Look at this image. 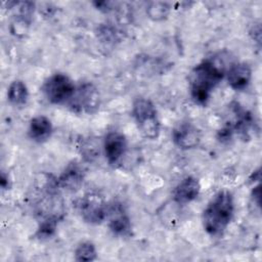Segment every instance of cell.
I'll return each mask as SVG.
<instances>
[{"mask_svg":"<svg viewBox=\"0 0 262 262\" xmlns=\"http://www.w3.org/2000/svg\"><path fill=\"white\" fill-rule=\"evenodd\" d=\"M225 77L223 67L212 58H205L196 63L188 75L189 93L192 101L206 106L212 92Z\"/></svg>","mask_w":262,"mask_h":262,"instance_id":"1","label":"cell"},{"mask_svg":"<svg viewBox=\"0 0 262 262\" xmlns=\"http://www.w3.org/2000/svg\"><path fill=\"white\" fill-rule=\"evenodd\" d=\"M234 214V200L229 190L216 192L202 213L204 230L214 237L221 236L229 226Z\"/></svg>","mask_w":262,"mask_h":262,"instance_id":"2","label":"cell"},{"mask_svg":"<svg viewBox=\"0 0 262 262\" xmlns=\"http://www.w3.org/2000/svg\"><path fill=\"white\" fill-rule=\"evenodd\" d=\"M131 115L140 135L149 140L158 139L161 133V121L155 103L146 97L134 99Z\"/></svg>","mask_w":262,"mask_h":262,"instance_id":"3","label":"cell"},{"mask_svg":"<svg viewBox=\"0 0 262 262\" xmlns=\"http://www.w3.org/2000/svg\"><path fill=\"white\" fill-rule=\"evenodd\" d=\"M101 103L98 88L91 82H83L76 86L74 94L66 104L69 110L78 115H93L98 112Z\"/></svg>","mask_w":262,"mask_h":262,"instance_id":"4","label":"cell"},{"mask_svg":"<svg viewBox=\"0 0 262 262\" xmlns=\"http://www.w3.org/2000/svg\"><path fill=\"white\" fill-rule=\"evenodd\" d=\"M75 89L74 81L63 73L52 74L44 81L41 87L44 97L52 104H67L72 98Z\"/></svg>","mask_w":262,"mask_h":262,"instance_id":"5","label":"cell"},{"mask_svg":"<svg viewBox=\"0 0 262 262\" xmlns=\"http://www.w3.org/2000/svg\"><path fill=\"white\" fill-rule=\"evenodd\" d=\"M108 203L98 192H87L79 201L78 210L84 222L97 225L105 221Z\"/></svg>","mask_w":262,"mask_h":262,"instance_id":"6","label":"cell"},{"mask_svg":"<svg viewBox=\"0 0 262 262\" xmlns=\"http://www.w3.org/2000/svg\"><path fill=\"white\" fill-rule=\"evenodd\" d=\"M127 150L128 141L122 132L113 130L104 135L102 140V151L110 166L118 167L122 164Z\"/></svg>","mask_w":262,"mask_h":262,"instance_id":"7","label":"cell"},{"mask_svg":"<svg viewBox=\"0 0 262 262\" xmlns=\"http://www.w3.org/2000/svg\"><path fill=\"white\" fill-rule=\"evenodd\" d=\"M108 229L117 236L127 237L132 234V222L125 207L120 202L108 203L106 213Z\"/></svg>","mask_w":262,"mask_h":262,"instance_id":"8","label":"cell"},{"mask_svg":"<svg viewBox=\"0 0 262 262\" xmlns=\"http://www.w3.org/2000/svg\"><path fill=\"white\" fill-rule=\"evenodd\" d=\"M173 143L180 149L189 150L199 146L201 142L200 129L189 121H183L178 123L171 133Z\"/></svg>","mask_w":262,"mask_h":262,"instance_id":"9","label":"cell"},{"mask_svg":"<svg viewBox=\"0 0 262 262\" xmlns=\"http://www.w3.org/2000/svg\"><path fill=\"white\" fill-rule=\"evenodd\" d=\"M229 111L233 118L231 121L227 122L226 125L232 129L234 134H237L243 139H248L251 131L255 128V119L252 113L244 108L236 101L230 103Z\"/></svg>","mask_w":262,"mask_h":262,"instance_id":"10","label":"cell"},{"mask_svg":"<svg viewBox=\"0 0 262 262\" xmlns=\"http://www.w3.org/2000/svg\"><path fill=\"white\" fill-rule=\"evenodd\" d=\"M85 175L86 171L84 166L78 161H72L67 164L61 173L56 177L57 185L59 189L74 192L82 186Z\"/></svg>","mask_w":262,"mask_h":262,"instance_id":"11","label":"cell"},{"mask_svg":"<svg viewBox=\"0 0 262 262\" xmlns=\"http://www.w3.org/2000/svg\"><path fill=\"white\" fill-rule=\"evenodd\" d=\"M201 192V183L194 176L181 179L172 191V199L176 205L184 206L196 200Z\"/></svg>","mask_w":262,"mask_h":262,"instance_id":"12","label":"cell"},{"mask_svg":"<svg viewBox=\"0 0 262 262\" xmlns=\"http://www.w3.org/2000/svg\"><path fill=\"white\" fill-rule=\"evenodd\" d=\"M225 78L228 86L235 91H243L248 88L252 80V69L249 63L241 61L232 63L225 71Z\"/></svg>","mask_w":262,"mask_h":262,"instance_id":"13","label":"cell"},{"mask_svg":"<svg viewBox=\"0 0 262 262\" xmlns=\"http://www.w3.org/2000/svg\"><path fill=\"white\" fill-rule=\"evenodd\" d=\"M53 125L51 120L44 116L38 115L33 117L29 122L28 135L36 143L46 142L52 135Z\"/></svg>","mask_w":262,"mask_h":262,"instance_id":"14","label":"cell"},{"mask_svg":"<svg viewBox=\"0 0 262 262\" xmlns=\"http://www.w3.org/2000/svg\"><path fill=\"white\" fill-rule=\"evenodd\" d=\"M8 102L13 106H24L29 100V89L27 84L19 79L13 80L7 87Z\"/></svg>","mask_w":262,"mask_h":262,"instance_id":"15","label":"cell"},{"mask_svg":"<svg viewBox=\"0 0 262 262\" xmlns=\"http://www.w3.org/2000/svg\"><path fill=\"white\" fill-rule=\"evenodd\" d=\"M63 219L60 215H50L40 219L34 236L38 239L51 238L57 230L59 222Z\"/></svg>","mask_w":262,"mask_h":262,"instance_id":"16","label":"cell"},{"mask_svg":"<svg viewBox=\"0 0 262 262\" xmlns=\"http://www.w3.org/2000/svg\"><path fill=\"white\" fill-rule=\"evenodd\" d=\"M146 15L154 21H162L168 17L171 11V5L168 2L154 1L146 5Z\"/></svg>","mask_w":262,"mask_h":262,"instance_id":"17","label":"cell"},{"mask_svg":"<svg viewBox=\"0 0 262 262\" xmlns=\"http://www.w3.org/2000/svg\"><path fill=\"white\" fill-rule=\"evenodd\" d=\"M97 250L95 245L90 241L80 243L74 252L75 260L79 262H91L97 259Z\"/></svg>","mask_w":262,"mask_h":262,"instance_id":"18","label":"cell"},{"mask_svg":"<svg viewBox=\"0 0 262 262\" xmlns=\"http://www.w3.org/2000/svg\"><path fill=\"white\" fill-rule=\"evenodd\" d=\"M0 185L2 190H8L11 188V185H12V181L9 174L5 173L4 171H2L0 175Z\"/></svg>","mask_w":262,"mask_h":262,"instance_id":"19","label":"cell"},{"mask_svg":"<svg viewBox=\"0 0 262 262\" xmlns=\"http://www.w3.org/2000/svg\"><path fill=\"white\" fill-rule=\"evenodd\" d=\"M250 34L252 35V39L257 43L258 47L261 45V27L259 24L254 25L252 30L250 31Z\"/></svg>","mask_w":262,"mask_h":262,"instance_id":"20","label":"cell"}]
</instances>
